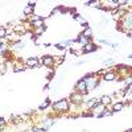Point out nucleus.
Listing matches in <instances>:
<instances>
[{
  "instance_id": "obj_20",
  "label": "nucleus",
  "mask_w": 132,
  "mask_h": 132,
  "mask_svg": "<svg viewBox=\"0 0 132 132\" xmlns=\"http://www.w3.org/2000/svg\"><path fill=\"white\" fill-rule=\"evenodd\" d=\"M54 58H57V61L54 60V62H56L57 65H60V63H62V62L65 61V57H63V56H60V57H54Z\"/></svg>"
},
{
  "instance_id": "obj_8",
  "label": "nucleus",
  "mask_w": 132,
  "mask_h": 132,
  "mask_svg": "<svg viewBox=\"0 0 132 132\" xmlns=\"http://www.w3.org/2000/svg\"><path fill=\"white\" fill-rule=\"evenodd\" d=\"M98 49V45L96 44H94V42H89L87 45H85V46H82V53H93V52H95Z\"/></svg>"
},
{
  "instance_id": "obj_26",
  "label": "nucleus",
  "mask_w": 132,
  "mask_h": 132,
  "mask_svg": "<svg viewBox=\"0 0 132 132\" xmlns=\"http://www.w3.org/2000/svg\"><path fill=\"white\" fill-rule=\"evenodd\" d=\"M128 58H129V60H132V54H129V56H128Z\"/></svg>"
},
{
  "instance_id": "obj_22",
  "label": "nucleus",
  "mask_w": 132,
  "mask_h": 132,
  "mask_svg": "<svg viewBox=\"0 0 132 132\" xmlns=\"http://www.w3.org/2000/svg\"><path fill=\"white\" fill-rule=\"evenodd\" d=\"M30 132H45V129H44L42 127H35Z\"/></svg>"
},
{
  "instance_id": "obj_12",
  "label": "nucleus",
  "mask_w": 132,
  "mask_h": 132,
  "mask_svg": "<svg viewBox=\"0 0 132 132\" xmlns=\"http://www.w3.org/2000/svg\"><path fill=\"white\" fill-rule=\"evenodd\" d=\"M99 101H101V103H102V104H104V106H108V104H111L112 96H110V95H102L101 98H99Z\"/></svg>"
},
{
  "instance_id": "obj_27",
  "label": "nucleus",
  "mask_w": 132,
  "mask_h": 132,
  "mask_svg": "<svg viewBox=\"0 0 132 132\" xmlns=\"http://www.w3.org/2000/svg\"><path fill=\"white\" fill-rule=\"evenodd\" d=\"M0 132H4V129H3V128H0Z\"/></svg>"
},
{
  "instance_id": "obj_10",
  "label": "nucleus",
  "mask_w": 132,
  "mask_h": 132,
  "mask_svg": "<svg viewBox=\"0 0 132 132\" xmlns=\"http://www.w3.org/2000/svg\"><path fill=\"white\" fill-rule=\"evenodd\" d=\"M102 79H103V81H106V82L114 81V79H116V73H114V71H111V70H108V71L102 77Z\"/></svg>"
},
{
  "instance_id": "obj_21",
  "label": "nucleus",
  "mask_w": 132,
  "mask_h": 132,
  "mask_svg": "<svg viewBox=\"0 0 132 132\" xmlns=\"http://www.w3.org/2000/svg\"><path fill=\"white\" fill-rule=\"evenodd\" d=\"M114 63V58H108V60H104L103 61V65L106 66H110V65H112Z\"/></svg>"
},
{
  "instance_id": "obj_14",
  "label": "nucleus",
  "mask_w": 132,
  "mask_h": 132,
  "mask_svg": "<svg viewBox=\"0 0 132 132\" xmlns=\"http://www.w3.org/2000/svg\"><path fill=\"white\" fill-rule=\"evenodd\" d=\"M82 35H83L85 37H87V38H91V37H93V30H91V28H86V29H83Z\"/></svg>"
},
{
  "instance_id": "obj_5",
  "label": "nucleus",
  "mask_w": 132,
  "mask_h": 132,
  "mask_svg": "<svg viewBox=\"0 0 132 132\" xmlns=\"http://www.w3.org/2000/svg\"><path fill=\"white\" fill-rule=\"evenodd\" d=\"M75 91H77V93H79V94H82V95L89 94V91H87L86 82H85L83 78H81L79 81H77V83H75Z\"/></svg>"
},
{
  "instance_id": "obj_1",
  "label": "nucleus",
  "mask_w": 132,
  "mask_h": 132,
  "mask_svg": "<svg viewBox=\"0 0 132 132\" xmlns=\"http://www.w3.org/2000/svg\"><path fill=\"white\" fill-rule=\"evenodd\" d=\"M52 108L54 112H57L58 115H63L70 110V101L69 99H60V101L54 102L52 104Z\"/></svg>"
},
{
  "instance_id": "obj_24",
  "label": "nucleus",
  "mask_w": 132,
  "mask_h": 132,
  "mask_svg": "<svg viewBox=\"0 0 132 132\" xmlns=\"http://www.w3.org/2000/svg\"><path fill=\"white\" fill-rule=\"evenodd\" d=\"M127 37H128L129 40H132V29H131V30H127Z\"/></svg>"
},
{
  "instance_id": "obj_11",
  "label": "nucleus",
  "mask_w": 132,
  "mask_h": 132,
  "mask_svg": "<svg viewBox=\"0 0 132 132\" xmlns=\"http://www.w3.org/2000/svg\"><path fill=\"white\" fill-rule=\"evenodd\" d=\"M124 101H119L116 103L112 104V112H119V111H122V110L124 108Z\"/></svg>"
},
{
  "instance_id": "obj_7",
  "label": "nucleus",
  "mask_w": 132,
  "mask_h": 132,
  "mask_svg": "<svg viewBox=\"0 0 132 132\" xmlns=\"http://www.w3.org/2000/svg\"><path fill=\"white\" fill-rule=\"evenodd\" d=\"M25 66L30 69H37L40 66V60L37 57H29L28 60H25Z\"/></svg>"
},
{
  "instance_id": "obj_6",
  "label": "nucleus",
  "mask_w": 132,
  "mask_h": 132,
  "mask_svg": "<svg viewBox=\"0 0 132 132\" xmlns=\"http://www.w3.org/2000/svg\"><path fill=\"white\" fill-rule=\"evenodd\" d=\"M107 110V106H104V104H102V103H98L95 107H93L90 111L93 112V115L95 116V118H101V115Z\"/></svg>"
},
{
  "instance_id": "obj_23",
  "label": "nucleus",
  "mask_w": 132,
  "mask_h": 132,
  "mask_svg": "<svg viewBox=\"0 0 132 132\" xmlns=\"http://www.w3.org/2000/svg\"><path fill=\"white\" fill-rule=\"evenodd\" d=\"M5 126H7L5 119H4V118H0V128H4Z\"/></svg>"
},
{
  "instance_id": "obj_16",
  "label": "nucleus",
  "mask_w": 132,
  "mask_h": 132,
  "mask_svg": "<svg viewBox=\"0 0 132 132\" xmlns=\"http://www.w3.org/2000/svg\"><path fill=\"white\" fill-rule=\"evenodd\" d=\"M73 19H74V20H77V21H79L81 24H85V23H86L85 19H83L81 15H78V13H74V15H73Z\"/></svg>"
},
{
  "instance_id": "obj_17",
  "label": "nucleus",
  "mask_w": 132,
  "mask_h": 132,
  "mask_svg": "<svg viewBox=\"0 0 132 132\" xmlns=\"http://www.w3.org/2000/svg\"><path fill=\"white\" fill-rule=\"evenodd\" d=\"M7 37V29L4 27H0V40H4Z\"/></svg>"
},
{
  "instance_id": "obj_9",
  "label": "nucleus",
  "mask_w": 132,
  "mask_h": 132,
  "mask_svg": "<svg viewBox=\"0 0 132 132\" xmlns=\"http://www.w3.org/2000/svg\"><path fill=\"white\" fill-rule=\"evenodd\" d=\"M75 40V42H78V44H81L82 46H85V45H87L89 42H93V38H87V37H85L82 33H79L78 35V37L77 38H74Z\"/></svg>"
},
{
  "instance_id": "obj_15",
  "label": "nucleus",
  "mask_w": 132,
  "mask_h": 132,
  "mask_svg": "<svg viewBox=\"0 0 132 132\" xmlns=\"http://www.w3.org/2000/svg\"><path fill=\"white\" fill-rule=\"evenodd\" d=\"M33 11H35V8L30 7V5H28V7L24 8V15H27V16H32V15H33Z\"/></svg>"
},
{
  "instance_id": "obj_18",
  "label": "nucleus",
  "mask_w": 132,
  "mask_h": 132,
  "mask_svg": "<svg viewBox=\"0 0 132 132\" xmlns=\"http://www.w3.org/2000/svg\"><path fill=\"white\" fill-rule=\"evenodd\" d=\"M124 83H126V87H131L132 86V74L128 75L127 78L124 79Z\"/></svg>"
},
{
  "instance_id": "obj_2",
  "label": "nucleus",
  "mask_w": 132,
  "mask_h": 132,
  "mask_svg": "<svg viewBox=\"0 0 132 132\" xmlns=\"http://www.w3.org/2000/svg\"><path fill=\"white\" fill-rule=\"evenodd\" d=\"M85 82H86V86H87V91H91V90H95L96 87L101 85V79L96 77H90V78H83Z\"/></svg>"
},
{
  "instance_id": "obj_4",
  "label": "nucleus",
  "mask_w": 132,
  "mask_h": 132,
  "mask_svg": "<svg viewBox=\"0 0 132 132\" xmlns=\"http://www.w3.org/2000/svg\"><path fill=\"white\" fill-rule=\"evenodd\" d=\"M54 57L53 56H49V54H44V56L40 58V65L45 66V68H50L53 69L54 68Z\"/></svg>"
},
{
  "instance_id": "obj_13",
  "label": "nucleus",
  "mask_w": 132,
  "mask_h": 132,
  "mask_svg": "<svg viewBox=\"0 0 132 132\" xmlns=\"http://www.w3.org/2000/svg\"><path fill=\"white\" fill-rule=\"evenodd\" d=\"M49 106H50V99H49V98H46V99H45V102H42V103L40 104L38 110H40V111H42V110H46Z\"/></svg>"
},
{
  "instance_id": "obj_3",
  "label": "nucleus",
  "mask_w": 132,
  "mask_h": 132,
  "mask_svg": "<svg viewBox=\"0 0 132 132\" xmlns=\"http://www.w3.org/2000/svg\"><path fill=\"white\" fill-rule=\"evenodd\" d=\"M83 96L85 95H82V94H79V93H77V91H74V93H71L70 94V96H69V101H70V103L71 104H74V106H82V103L85 102L83 101Z\"/></svg>"
},
{
  "instance_id": "obj_19",
  "label": "nucleus",
  "mask_w": 132,
  "mask_h": 132,
  "mask_svg": "<svg viewBox=\"0 0 132 132\" xmlns=\"http://www.w3.org/2000/svg\"><path fill=\"white\" fill-rule=\"evenodd\" d=\"M112 114H114V112H112V110H111V111H108V110H106V111H104V112H103V114L101 115V118H107V116H112Z\"/></svg>"
},
{
  "instance_id": "obj_25",
  "label": "nucleus",
  "mask_w": 132,
  "mask_h": 132,
  "mask_svg": "<svg viewBox=\"0 0 132 132\" xmlns=\"http://www.w3.org/2000/svg\"><path fill=\"white\" fill-rule=\"evenodd\" d=\"M111 46H112V49H118L119 48V44H112Z\"/></svg>"
}]
</instances>
